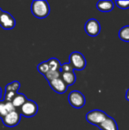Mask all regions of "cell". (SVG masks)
<instances>
[{
	"instance_id": "1",
	"label": "cell",
	"mask_w": 129,
	"mask_h": 130,
	"mask_svg": "<svg viewBox=\"0 0 129 130\" xmlns=\"http://www.w3.org/2000/svg\"><path fill=\"white\" fill-rule=\"evenodd\" d=\"M32 14L39 19L46 18L50 12V7L46 0H33L30 6Z\"/></svg>"
},
{
	"instance_id": "2",
	"label": "cell",
	"mask_w": 129,
	"mask_h": 130,
	"mask_svg": "<svg viewBox=\"0 0 129 130\" xmlns=\"http://www.w3.org/2000/svg\"><path fill=\"white\" fill-rule=\"evenodd\" d=\"M69 63L71 66L73 70L81 71L85 69L87 66V61L84 55L78 51L73 52L69 56Z\"/></svg>"
},
{
	"instance_id": "3",
	"label": "cell",
	"mask_w": 129,
	"mask_h": 130,
	"mask_svg": "<svg viewBox=\"0 0 129 130\" xmlns=\"http://www.w3.org/2000/svg\"><path fill=\"white\" fill-rule=\"evenodd\" d=\"M21 116L30 118L34 117L38 112L37 104L31 100H27L18 110Z\"/></svg>"
},
{
	"instance_id": "4",
	"label": "cell",
	"mask_w": 129,
	"mask_h": 130,
	"mask_svg": "<svg viewBox=\"0 0 129 130\" xmlns=\"http://www.w3.org/2000/svg\"><path fill=\"white\" fill-rule=\"evenodd\" d=\"M107 117L108 115L103 110H93L86 114V120L89 123L98 126Z\"/></svg>"
},
{
	"instance_id": "5",
	"label": "cell",
	"mask_w": 129,
	"mask_h": 130,
	"mask_svg": "<svg viewBox=\"0 0 129 130\" xmlns=\"http://www.w3.org/2000/svg\"><path fill=\"white\" fill-rule=\"evenodd\" d=\"M68 102L71 107L80 109L85 105L86 100L84 95L78 91H73L68 95Z\"/></svg>"
},
{
	"instance_id": "6",
	"label": "cell",
	"mask_w": 129,
	"mask_h": 130,
	"mask_svg": "<svg viewBox=\"0 0 129 130\" xmlns=\"http://www.w3.org/2000/svg\"><path fill=\"white\" fill-rule=\"evenodd\" d=\"M21 115L20 113V112L17 110L8 113L5 117H4L2 120L3 124L7 126V127H14L16 126H17L21 121Z\"/></svg>"
},
{
	"instance_id": "7",
	"label": "cell",
	"mask_w": 129,
	"mask_h": 130,
	"mask_svg": "<svg viewBox=\"0 0 129 130\" xmlns=\"http://www.w3.org/2000/svg\"><path fill=\"white\" fill-rule=\"evenodd\" d=\"M84 30L90 37H97L101 30L100 24L97 19L90 18L85 23Z\"/></svg>"
},
{
	"instance_id": "8",
	"label": "cell",
	"mask_w": 129,
	"mask_h": 130,
	"mask_svg": "<svg viewBox=\"0 0 129 130\" xmlns=\"http://www.w3.org/2000/svg\"><path fill=\"white\" fill-rule=\"evenodd\" d=\"M16 25V21L14 17L8 11L2 12L0 17V26L5 30L13 29Z\"/></svg>"
},
{
	"instance_id": "9",
	"label": "cell",
	"mask_w": 129,
	"mask_h": 130,
	"mask_svg": "<svg viewBox=\"0 0 129 130\" xmlns=\"http://www.w3.org/2000/svg\"><path fill=\"white\" fill-rule=\"evenodd\" d=\"M49 86L51 88L58 94H64L66 92L68 89L67 85L63 82V80L61 78H56L55 80H52L49 82Z\"/></svg>"
},
{
	"instance_id": "10",
	"label": "cell",
	"mask_w": 129,
	"mask_h": 130,
	"mask_svg": "<svg viewBox=\"0 0 129 130\" xmlns=\"http://www.w3.org/2000/svg\"><path fill=\"white\" fill-rule=\"evenodd\" d=\"M98 128L100 130H119L116 121L109 116L98 126Z\"/></svg>"
},
{
	"instance_id": "11",
	"label": "cell",
	"mask_w": 129,
	"mask_h": 130,
	"mask_svg": "<svg viewBox=\"0 0 129 130\" xmlns=\"http://www.w3.org/2000/svg\"><path fill=\"white\" fill-rule=\"evenodd\" d=\"M11 102H6L5 101H0V118L2 119L8 113L15 110Z\"/></svg>"
},
{
	"instance_id": "12",
	"label": "cell",
	"mask_w": 129,
	"mask_h": 130,
	"mask_svg": "<svg viewBox=\"0 0 129 130\" xmlns=\"http://www.w3.org/2000/svg\"><path fill=\"white\" fill-rule=\"evenodd\" d=\"M97 8L102 12H109L114 8V2L111 0L99 1L97 3Z\"/></svg>"
},
{
	"instance_id": "13",
	"label": "cell",
	"mask_w": 129,
	"mask_h": 130,
	"mask_svg": "<svg viewBox=\"0 0 129 130\" xmlns=\"http://www.w3.org/2000/svg\"><path fill=\"white\" fill-rule=\"evenodd\" d=\"M61 78L67 85V86L73 85L76 82V75L74 72H61Z\"/></svg>"
},
{
	"instance_id": "14",
	"label": "cell",
	"mask_w": 129,
	"mask_h": 130,
	"mask_svg": "<svg viewBox=\"0 0 129 130\" xmlns=\"http://www.w3.org/2000/svg\"><path fill=\"white\" fill-rule=\"evenodd\" d=\"M28 99L27 98L26 95L24 94H17L16 96L14 98L11 104H13L14 107L17 110H19V109L22 107V105L27 101Z\"/></svg>"
},
{
	"instance_id": "15",
	"label": "cell",
	"mask_w": 129,
	"mask_h": 130,
	"mask_svg": "<svg viewBox=\"0 0 129 130\" xmlns=\"http://www.w3.org/2000/svg\"><path fill=\"white\" fill-rule=\"evenodd\" d=\"M46 62H47V63L49 65L50 71H60L61 63H60V62H59V60L58 59H56V58H50Z\"/></svg>"
},
{
	"instance_id": "16",
	"label": "cell",
	"mask_w": 129,
	"mask_h": 130,
	"mask_svg": "<svg viewBox=\"0 0 129 130\" xmlns=\"http://www.w3.org/2000/svg\"><path fill=\"white\" fill-rule=\"evenodd\" d=\"M119 37L125 42H129V25L122 27L119 31Z\"/></svg>"
},
{
	"instance_id": "17",
	"label": "cell",
	"mask_w": 129,
	"mask_h": 130,
	"mask_svg": "<svg viewBox=\"0 0 129 130\" xmlns=\"http://www.w3.org/2000/svg\"><path fill=\"white\" fill-rule=\"evenodd\" d=\"M44 77L48 81V82L55 80L56 78H61V72L60 71H49L47 73L44 75Z\"/></svg>"
},
{
	"instance_id": "18",
	"label": "cell",
	"mask_w": 129,
	"mask_h": 130,
	"mask_svg": "<svg viewBox=\"0 0 129 130\" xmlns=\"http://www.w3.org/2000/svg\"><path fill=\"white\" fill-rule=\"evenodd\" d=\"M20 87H21V83L19 82L14 81L8 84L5 86V91H14L17 93V91L20 89Z\"/></svg>"
},
{
	"instance_id": "19",
	"label": "cell",
	"mask_w": 129,
	"mask_h": 130,
	"mask_svg": "<svg viewBox=\"0 0 129 130\" xmlns=\"http://www.w3.org/2000/svg\"><path fill=\"white\" fill-rule=\"evenodd\" d=\"M37 70L39 71V72L42 75H45L46 73H47L49 71V65L47 63V62H41L40 63L38 66H37Z\"/></svg>"
},
{
	"instance_id": "20",
	"label": "cell",
	"mask_w": 129,
	"mask_h": 130,
	"mask_svg": "<svg viewBox=\"0 0 129 130\" xmlns=\"http://www.w3.org/2000/svg\"><path fill=\"white\" fill-rule=\"evenodd\" d=\"M17 93L14 91H5L4 94V100L6 102H12L14 98L16 96Z\"/></svg>"
},
{
	"instance_id": "21",
	"label": "cell",
	"mask_w": 129,
	"mask_h": 130,
	"mask_svg": "<svg viewBox=\"0 0 129 130\" xmlns=\"http://www.w3.org/2000/svg\"><path fill=\"white\" fill-rule=\"evenodd\" d=\"M116 6L121 9H128L129 8V1H120L116 0L115 2Z\"/></svg>"
},
{
	"instance_id": "22",
	"label": "cell",
	"mask_w": 129,
	"mask_h": 130,
	"mask_svg": "<svg viewBox=\"0 0 129 130\" xmlns=\"http://www.w3.org/2000/svg\"><path fill=\"white\" fill-rule=\"evenodd\" d=\"M60 72H74V70H73L71 66L70 65V63L66 62V63L61 65Z\"/></svg>"
},
{
	"instance_id": "23",
	"label": "cell",
	"mask_w": 129,
	"mask_h": 130,
	"mask_svg": "<svg viewBox=\"0 0 129 130\" xmlns=\"http://www.w3.org/2000/svg\"><path fill=\"white\" fill-rule=\"evenodd\" d=\"M125 98H126V100L127 101H129V88L127 90V91H126V94H125Z\"/></svg>"
},
{
	"instance_id": "24",
	"label": "cell",
	"mask_w": 129,
	"mask_h": 130,
	"mask_svg": "<svg viewBox=\"0 0 129 130\" xmlns=\"http://www.w3.org/2000/svg\"><path fill=\"white\" fill-rule=\"evenodd\" d=\"M2 88L0 87V99L2 98Z\"/></svg>"
},
{
	"instance_id": "25",
	"label": "cell",
	"mask_w": 129,
	"mask_h": 130,
	"mask_svg": "<svg viewBox=\"0 0 129 130\" xmlns=\"http://www.w3.org/2000/svg\"><path fill=\"white\" fill-rule=\"evenodd\" d=\"M2 12H3V11L2 10V8H0V17H1V15H2Z\"/></svg>"
}]
</instances>
